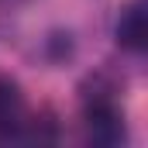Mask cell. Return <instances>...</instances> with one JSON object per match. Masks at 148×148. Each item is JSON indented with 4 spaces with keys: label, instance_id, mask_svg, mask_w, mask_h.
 Masks as SVG:
<instances>
[{
    "label": "cell",
    "instance_id": "obj_3",
    "mask_svg": "<svg viewBox=\"0 0 148 148\" xmlns=\"http://www.w3.org/2000/svg\"><path fill=\"white\" fill-rule=\"evenodd\" d=\"M148 38V24H145V3L134 0L121 10V21H117V41L131 52H141Z\"/></svg>",
    "mask_w": 148,
    "mask_h": 148
},
{
    "label": "cell",
    "instance_id": "obj_1",
    "mask_svg": "<svg viewBox=\"0 0 148 148\" xmlns=\"http://www.w3.org/2000/svg\"><path fill=\"white\" fill-rule=\"evenodd\" d=\"M28 121H31V114H28V100H24L21 83L10 76H0V138L3 141L24 138Z\"/></svg>",
    "mask_w": 148,
    "mask_h": 148
},
{
    "label": "cell",
    "instance_id": "obj_2",
    "mask_svg": "<svg viewBox=\"0 0 148 148\" xmlns=\"http://www.w3.org/2000/svg\"><path fill=\"white\" fill-rule=\"evenodd\" d=\"M86 131L93 141H103V145H114L124 138V114L107 93L86 100Z\"/></svg>",
    "mask_w": 148,
    "mask_h": 148
}]
</instances>
